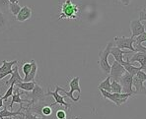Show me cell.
Listing matches in <instances>:
<instances>
[{
	"label": "cell",
	"instance_id": "cell-19",
	"mask_svg": "<svg viewBox=\"0 0 146 119\" xmlns=\"http://www.w3.org/2000/svg\"><path fill=\"white\" fill-rule=\"evenodd\" d=\"M31 63H32V69L30 71V73L23 78V82H32L36 78V71H38V65H36V62L35 60H32Z\"/></svg>",
	"mask_w": 146,
	"mask_h": 119
},
{
	"label": "cell",
	"instance_id": "cell-33",
	"mask_svg": "<svg viewBox=\"0 0 146 119\" xmlns=\"http://www.w3.org/2000/svg\"><path fill=\"white\" fill-rule=\"evenodd\" d=\"M56 118L57 119H63L66 118V112L63 109H58L56 111Z\"/></svg>",
	"mask_w": 146,
	"mask_h": 119
},
{
	"label": "cell",
	"instance_id": "cell-8",
	"mask_svg": "<svg viewBox=\"0 0 146 119\" xmlns=\"http://www.w3.org/2000/svg\"><path fill=\"white\" fill-rule=\"evenodd\" d=\"M63 90H64L63 88H61V87H59V86H56V87H55V91H54V92H48V93H46V97H48V95H51V97H54L55 103H53L52 105H55L56 103H58V105L64 106L66 109H68V108H70V105L66 103V101H64V99L66 97V95H60L58 93L59 91H61V92H62Z\"/></svg>",
	"mask_w": 146,
	"mask_h": 119
},
{
	"label": "cell",
	"instance_id": "cell-7",
	"mask_svg": "<svg viewBox=\"0 0 146 119\" xmlns=\"http://www.w3.org/2000/svg\"><path fill=\"white\" fill-rule=\"evenodd\" d=\"M113 40L117 43V47L121 48V49H128L131 52H136L135 48L133 47L134 39L131 37H115Z\"/></svg>",
	"mask_w": 146,
	"mask_h": 119
},
{
	"label": "cell",
	"instance_id": "cell-13",
	"mask_svg": "<svg viewBox=\"0 0 146 119\" xmlns=\"http://www.w3.org/2000/svg\"><path fill=\"white\" fill-rule=\"evenodd\" d=\"M130 63L138 62L140 63V66L143 68V71H146V54L143 52L137 51L131 58H129Z\"/></svg>",
	"mask_w": 146,
	"mask_h": 119
},
{
	"label": "cell",
	"instance_id": "cell-15",
	"mask_svg": "<svg viewBox=\"0 0 146 119\" xmlns=\"http://www.w3.org/2000/svg\"><path fill=\"white\" fill-rule=\"evenodd\" d=\"M23 82V78L19 74V68L17 65H15V67L13 68V73L11 74V77L8 81L5 82V85H17L18 83Z\"/></svg>",
	"mask_w": 146,
	"mask_h": 119
},
{
	"label": "cell",
	"instance_id": "cell-2",
	"mask_svg": "<svg viewBox=\"0 0 146 119\" xmlns=\"http://www.w3.org/2000/svg\"><path fill=\"white\" fill-rule=\"evenodd\" d=\"M111 47H113V42L110 41L107 44L106 48L99 53V66L103 71V73H105L106 75H109L110 71H111V65L109 64L108 57L110 55V52H111Z\"/></svg>",
	"mask_w": 146,
	"mask_h": 119
},
{
	"label": "cell",
	"instance_id": "cell-9",
	"mask_svg": "<svg viewBox=\"0 0 146 119\" xmlns=\"http://www.w3.org/2000/svg\"><path fill=\"white\" fill-rule=\"evenodd\" d=\"M124 72H125L124 67L122 66L121 63H119L117 61L115 60V61H113V65L111 66V71H110L109 76L111 77V79L119 82V78L123 75Z\"/></svg>",
	"mask_w": 146,
	"mask_h": 119
},
{
	"label": "cell",
	"instance_id": "cell-23",
	"mask_svg": "<svg viewBox=\"0 0 146 119\" xmlns=\"http://www.w3.org/2000/svg\"><path fill=\"white\" fill-rule=\"evenodd\" d=\"M98 88L101 89V90L106 91V92L111 93V77H110V76H108V77H107L106 79H105L102 83H101L100 85H99Z\"/></svg>",
	"mask_w": 146,
	"mask_h": 119
},
{
	"label": "cell",
	"instance_id": "cell-37",
	"mask_svg": "<svg viewBox=\"0 0 146 119\" xmlns=\"http://www.w3.org/2000/svg\"><path fill=\"white\" fill-rule=\"evenodd\" d=\"M3 99H2V97H0V108H1V107H3Z\"/></svg>",
	"mask_w": 146,
	"mask_h": 119
},
{
	"label": "cell",
	"instance_id": "cell-3",
	"mask_svg": "<svg viewBox=\"0 0 146 119\" xmlns=\"http://www.w3.org/2000/svg\"><path fill=\"white\" fill-rule=\"evenodd\" d=\"M101 92V95H103V97L105 99H109V101H113L117 106H121V105H123L124 103H126L128 99V97L130 95H132L131 93H109V92H106L104 90H101L99 89Z\"/></svg>",
	"mask_w": 146,
	"mask_h": 119
},
{
	"label": "cell",
	"instance_id": "cell-40",
	"mask_svg": "<svg viewBox=\"0 0 146 119\" xmlns=\"http://www.w3.org/2000/svg\"><path fill=\"white\" fill-rule=\"evenodd\" d=\"M75 119H80V117H75Z\"/></svg>",
	"mask_w": 146,
	"mask_h": 119
},
{
	"label": "cell",
	"instance_id": "cell-32",
	"mask_svg": "<svg viewBox=\"0 0 146 119\" xmlns=\"http://www.w3.org/2000/svg\"><path fill=\"white\" fill-rule=\"evenodd\" d=\"M133 47L135 48V51H140L146 54V46H143L141 43H134Z\"/></svg>",
	"mask_w": 146,
	"mask_h": 119
},
{
	"label": "cell",
	"instance_id": "cell-16",
	"mask_svg": "<svg viewBox=\"0 0 146 119\" xmlns=\"http://www.w3.org/2000/svg\"><path fill=\"white\" fill-rule=\"evenodd\" d=\"M121 65L124 67L125 71L127 72V73H129L130 75H132V76H135L139 71L143 70V68L141 66L140 67H136V66H134L132 63H130L129 62V57H127V59H126L125 61H123V63H122Z\"/></svg>",
	"mask_w": 146,
	"mask_h": 119
},
{
	"label": "cell",
	"instance_id": "cell-29",
	"mask_svg": "<svg viewBox=\"0 0 146 119\" xmlns=\"http://www.w3.org/2000/svg\"><path fill=\"white\" fill-rule=\"evenodd\" d=\"M31 69H32V63L31 62L24 63V65H23V67H22V70H23V73L25 74V76H27L28 74L30 73Z\"/></svg>",
	"mask_w": 146,
	"mask_h": 119
},
{
	"label": "cell",
	"instance_id": "cell-26",
	"mask_svg": "<svg viewBox=\"0 0 146 119\" xmlns=\"http://www.w3.org/2000/svg\"><path fill=\"white\" fill-rule=\"evenodd\" d=\"M9 4L10 2L8 0H0V11L3 13L9 11Z\"/></svg>",
	"mask_w": 146,
	"mask_h": 119
},
{
	"label": "cell",
	"instance_id": "cell-41",
	"mask_svg": "<svg viewBox=\"0 0 146 119\" xmlns=\"http://www.w3.org/2000/svg\"><path fill=\"white\" fill-rule=\"evenodd\" d=\"M0 119H4V118H0ZM10 119H15V118H10Z\"/></svg>",
	"mask_w": 146,
	"mask_h": 119
},
{
	"label": "cell",
	"instance_id": "cell-11",
	"mask_svg": "<svg viewBox=\"0 0 146 119\" xmlns=\"http://www.w3.org/2000/svg\"><path fill=\"white\" fill-rule=\"evenodd\" d=\"M129 52H131L129 50V51H126V50H123V49H121V48L117 47V46H113V47L111 48V52H110V54L113 55V58H115V61H117L119 63H121L122 64L123 63V55L124 54H128Z\"/></svg>",
	"mask_w": 146,
	"mask_h": 119
},
{
	"label": "cell",
	"instance_id": "cell-4",
	"mask_svg": "<svg viewBox=\"0 0 146 119\" xmlns=\"http://www.w3.org/2000/svg\"><path fill=\"white\" fill-rule=\"evenodd\" d=\"M79 81H80V77H79V76L72 78L71 81L69 82L70 92H66L65 90L62 91V92L65 93L66 97H70L74 103H77V101L80 99L81 89H80V86H79Z\"/></svg>",
	"mask_w": 146,
	"mask_h": 119
},
{
	"label": "cell",
	"instance_id": "cell-35",
	"mask_svg": "<svg viewBox=\"0 0 146 119\" xmlns=\"http://www.w3.org/2000/svg\"><path fill=\"white\" fill-rule=\"evenodd\" d=\"M139 21H146V8H143L140 11V16H139Z\"/></svg>",
	"mask_w": 146,
	"mask_h": 119
},
{
	"label": "cell",
	"instance_id": "cell-31",
	"mask_svg": "<svg viewBox=\"0 0 146 119\" xmlns=\"http://www.w3.org/2000/svg\"><path fill=\"white\" fill-rule=\"evenodd\" d=\"M145 41H146V32L141 34L138 37H136V39H134V43H142V42Z\"/></svg>",
	"mask_w": 146,
	"mask_h": 119
},
{
	"label": "cell",
	"instance_id": "cell-28",
	"mask_svg": "<svg viewBox=\"0 0 146 119\" xmlns=\"http://www.w3.org/2000/svg\"><path fill=\"white\" fill-rule=\"evenodd\" d=\"M14 85H10L9 86V89H8L7 91H6V93H5V95L2 97V99H3V101H7V99H9L10 97L12 95V93H13V91H14Z\"/></svg>",
	"mask_w": 146,
	"mask_h": 119
},
{
	"label": "cell",
	"instance_id": "cell-1",
	"mask_svg": "<svg viewBox=\"0 0 146 119\" xmlns=\"http://www.w3.org/2000/svg\"><path fill=\"white\" fill-rule=\"evenodd\" d=\"M79 12V6L75 4L72 0H65L61 5V12L59 14L58 20L61 19H77Z\"/></svg>",
	"mask_w": 146,
	"mask_h": 119
},
{
	"label": "cell",
	"instance_id": "cell-30",
	"mask_svg": "<svg viewBox=\"0 0 146 119\" xmlns=\"http://www.w3.org/2000/svg\"><path fill=\"white\" fill-rule=\"evenodd\" d=\"M26 110H27V111L24 113V116L26 119H46V118H40V117H38V116H36V115H34L33 112H31L30 110H28V109H26Z\"/></svg>",
	"mask_w": 146,
	"mask_h": 119
},
{
	"label": "cell",
	"instance_id": "cell-17",
	"mask_svg": "<svg viewBox=\"0 0 146 119\" xmlns=\"http://www.w3.org/2000/svg\"><path fill=\"white\" fill-rule=\"evenodd\" d=\"M23 105H21L20 108L17 111H11V110L7 109V105H4L3 110L0 111V118H6V117H11V116H17V115H24V112H22Z\"/></svg>",
	"mask_w": 146,
	"mask_h": 119
},
{
	"label": "cell",
	"instance_id": "cell-22",
	"mask_svg": "<svg viewBox=\"0 0 146 119\" xmlns=\"http://www.w3.org/2000/svg\"><path fill=\"white\" fill-rule=\"evenodd\" d=\"M9 28V20L3 12L0 11V33L6 31Z\"/></svg>",
	"mask_w": 146,
	"mask_h": 119
},
{
	"label": "cell",
	"instance_id": "cell-18",
	"mask_svg": "<svg viewBox=\"0 0 146 119\" xmlns=\"http://www.w3.org/2000/svg\"><path fill=\"white\" fill-rule=\"evenodd\" d=\"M21 95H22V93L19 92V88H14V91H13V93H12V99L11 101H10V105H9V108L13 109V105L14 103H20V105H23V103H25V101H24V99H21Z\"/></svg>",
	"mask_w": 146,
	"mask_h": 119
},
{
	"label": "cell",
	"instance_id": "cell-36",
	"mask_svg": "<svg viewBox=\"0 0 146 119\" xmlns=\"http://www.w3.org/2000/svg\"><path fill=\"white\" fill-rule=\"evenodd\" d=\"M119 1H121V3L123 4V5L128 6L130 4V1H131V0H119Z\"/></svg>",
	"mask_w": 146,
	"mask_h": 119
},
{
	"label": "cell",
	"instance_id": "cell-12",
	"mask_svg": "<svg viewBox=\"0 0 146 119\" xmlns=\"http://www.w3.org/2000/svg\"><path fill=\"white\" fill-rule=\"evenodd\" d=\"M132 87H134L135 90L133 91L134 95H146V88L143 85V82L137 77L136 75L133 76V81H132Z\"/></svg>",
	"mask_w": 146,
	"mask_h": 119
},
{
	"label": "cell",
	"instance_id": "cell-21",
	"mask_svg": "<svg viewBox=\"0 0 146 119\" xmlns=\"http://www.w3.org/2000/svg\"><path fill=\"white\" fill-rule=\"evenodd\" d=\"M17 63H18V61H17V60H13V61L3 60V61H2V65L0 66V74L13 69L12 67L15 66V65H17Z\"/></svg>",
	"mask_w": 146,
	"mask_h": 119
},
{
	"label": "cell",
	"instance_id": "cell-14",
	"mask_svg": "<svg viewBox=\"0 0 146 119\" xmlns=\"http://www.w3.org/2000/svg\"><path fill=\"white\" fill-rule=\"evenodd\" d=\"M32 17V10L28 6H24V7L21 8L20 12L16 16V20L19 22H25V21L31 19Z\"/></svg>",
	"mask_w": 146,
	"mask_h": 119
},
{
	"label": "cell",
	"instance_id": "cell-39",
	"mask_svg": "<svg viewBox=\"0 0 146 119\" xmlns=\"http://www.w3.org/2000/svg\"><path fill=\"white\" fill-rule=\"evenodd\" d=\"M19 119H26L24 115H20V117H18Z\"/></svg>",
	"mask_w": 146,
	"mask_h": 119
},
{
	"label": "cell",
	"instance_id": "cell-38",
	"mask_svg": "<svg viewBox=\"0 0 146 119\" xmlns=\"http://www.w3.org/2000/svg\"><path fill=\"white\" fill-rule=\"evenodd\" d=\"M8 1H9L10 3H18L19 0H8Z\"/></svg>",
	"mask_w": 146,
	"mask_h": 119
},
{
	"label": "cell",
	"instance_id": "cell-6",
	"mask_svg": "<svg viewBox=\"0 0 146 119\" xmlns=\"http://www.w3.org/2000/svg\"><path fill=\"white\" fill-rule=\"evenodd\" d=\"M132 81H133V76L130 75L127 72H124V74L119 78V83L121 84L122 88V93H131L134 95L133 90H132Z\"/></svg>",
	"mask_w": 146,
	"mask_h": 119
},
{
	"label": "cell",
	"instance_id": "cell-24",
	"mask_svg": "<svg viewBox=\"0 0 146 119\" xmlns=\"http://www.w3.org/2000/svg\"><path fill=\"white\" fill-rule=\"evenodd\" d=\"M111 93H122V88L119 82L113 81V83H111Z\"/></svg>",
	"mask_w": 146,
	"mask_h": 119
},
{
	"label": "cell",
	"instance_id": "cell-42",
	"mask_svg": "<svg viewBox=\"0 0 146 119\" xmlns=\"http://www.w3.org/2000/svg\"><path fill=\"white\" fill-rule=\"evenodd\" d=\"M63 119H66V118H63Z\"/></svg>",
	"mask_w": 146,
	"mask_h": 119
},
{
	"label": "cell",
	"instance_id": "cell-5",
	"mask_svg": "<svg viewBox=\"0 0 146 119\" xmlns=\"http://www.w3.org/2000/svg\"><path fill=\"white\" fill-rule=\"evenodd\" d=\"M44 99H46V93H44V89L40 85L36 84L35 88L28 95V99H30L28 105H31L33 103H38V101H44Z\"/></svg>",
	"mask_w": 146,
	"mask_h": 119
},
{
	"label": "cell",
	"instance_id": "cell-10",
	"mask_svg": "<svg viewBox=\"0 0 146 119\" xmlns=\"http://www.w3.org/2000/svg\"><path fill=\"white\" fill-rule=\"evenodd\" d=\"M130 30H131V37H136L145 32V27L139 20H132L130 22Z\"/></svg>",
	"mask_w": 146,
	"mask_h": 119
},
{
	"label": "cell",
	"instance_id": "cell-20",
	"mask_svg": "<svg viewBox=\"0 0 146 119\" xmlns=\"http://www.w3.org/2000/svg\"><path fill=\"white\" fill-rule=\"evenodd\" d=\"M36 85V83L35 81H32V82H20L17 85H15V86L20 89V90L25 91V92H31V91L35 88Z\"/></svg>",
	"mask_w": 146,
	"mask_h": 119
},
{
	"label": "cell",
	"instance_id": "cell-34",
	"mask_svg": "<svg viewBox=\"0 0 146 119\" xmlns=\"http://www.w3.org/2000/svg\"><path fill=\"white\" fill-rule=\"evenodd\" d=\"M136 76H137V77H138L139 79H140L141 81H142L143 83L146 82V73H145L144 71H143V70H141V71H139L138 73L136 74Z\"/></svg>",
	"mask_w": 146,
	"mask_h": 119
},
{
	"label": "cell",
	"instance_id": "cell-27",
	"mask_svg": "<svg viewBox=\"0 0 146 119\" xmlns=\"http://www.w3.org/2000/svg\"><path fill=\"white\" fill-rule=\"evenodd\" d=\"M52 105L50 106L48 105H44L42 107V115L44 116H49L51 115V113H52V109H51V107H52Z\"/></svg>",
	"mask_w": 146,
	"mask_h": 119
},
{
	"label": "cell",
	"instance_id": "cell-25",
	"mask_svg": "<svg viewBox=\"0 0 146 119\" xmlns=\"http://www.w3.org/2000/svg\"><path fill=\"white\" fill-rule=\"evenodd\" d=\"M21 8L22 7H21L18 3H10L9 4V12L15 17H16L19 12H20Z\"/></svg>",
	"mask_w": 146,
	"mask_h": 119
}]
</instances>
